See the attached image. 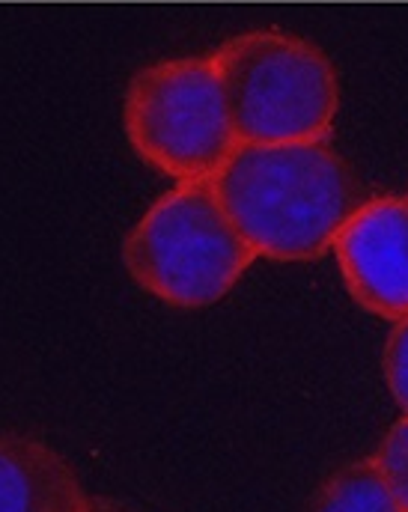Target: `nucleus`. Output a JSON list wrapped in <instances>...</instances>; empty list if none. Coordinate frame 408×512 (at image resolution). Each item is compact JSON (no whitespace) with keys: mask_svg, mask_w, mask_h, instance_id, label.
<instances>
[{"mask_svg":"<svg viewBox=\"0 0 408 512\" xmlns=\"http://www.w3.org/2000/svg\"><path fill=\"white\" fill-rule=\"evenodd\" d=\"M221 206L257 256L316 259L364 206L355 170L325 143H242L215 176Z\"/></svg>","mask_w":408,"mask_h":512,"instance_id":"obj_1","label":"nucleus"},{"mask_svg":"<svg viewBox=\"0 0 408 512\" xmlns=\"http://www.w3.org/2000/svg\"><path fill=\"white\" fill-rule=\"evenodd\" d=\"M129 274L155 298L197 310L221 301L257 251L221 206L215 179L179 182L137 224L123 248Z\"/></svg>","mask_w":408,"mask_h":512,"instance_id":"obj_2","label":"nucleus"},{"mask_svg":"<svg viewBox=\"0 0 408 512\" xmlns=\"http://www.w3.org/2000/svg\"><path fill=\"white\" fill-rule=\"evenodd\" d=\"M242 143H298L331 134L340 90L328 57L304 39L257 30L215 54Z\"/></svg>","mask_w":408,"mask_h":512,"instance_id":"obj_3","label":"nucleus"},{"mask_svg":"<svg viewBox=\"0 0 408 512\" xmlns=\"http://www.w3.org/2000/svg\"><path fill=\"white\" fill-rule=\"evenodd\" d=\"M126 131L143 161L179 182L215 179L242 146L215 57L143 69L126 96Z\"/></svg>","mask_w":408,"mask_h":512,"instance_id":"obj_4","label":"nucleus"},{"mask_svg":"<svg viewBox=\"0 0 408 512\" xmlns=\"http://www.w3.org/2000/svg\"><path fill=\"white\" fill-rule=\"evenodd\" d=\"M334 254L364 310L408 319V197L367 200L337 233Z\"/></svg>","mask_w":408,"mask_h":512,"instance_id":"obj_5","label":"nucleus"},{"mask_svg":"<svg viewBox=\"0 0 408 512\" xmlns=\"http://www.w3.org/2000/svg\"><path fill=\"white\" fill-rule=\"evenodd\" d=\"M72 468L42 441L0 438V512H84Z\"/></svg>","mask_w":408,"mask_h":512,"instance_id":"obj_6","label":"nucleus"},{"mask_svg":"<svg viewBox=\"0 0 408 512\" xmlns=\"http://www.w3.org/2000/svg\"><path fill=\"white\" fill-rule=\"evenodd\" d=\"M310 512H406L391 492L376 456L340 468L313 498Z\"/></svg>","mask_w":408,"mask_h":512,"instance_id":"obj_7","label":"nucleus"},{"mask_svg":"<svg viewBox=\"0 0 408 512\" xmlns=\"http://www.w3.org/2000/svg\"><path fill=\"white\" fill-rule=\"evenodd\" d=\"M376 462L391 486V492L397 495L400 507L408 512V414L394 423V429L385 435L379 453H376Z\"/></svg>","mask_w":408,"mask_h":512,"instance_id":"obj_8","label":"nucleus"},{"mask_svg":"<svg viewBox=\"0 0 408 512\" xmlns=\"http://www.w3.org/2000/svg\"><path fill=\"white\" fill-rule=\"evenodd\" d=\"M385 379L400 402V408L408 414V319H400L397 328L388 337L385 346Z\"/></svg>","mask_w":408,"mask_h":512,"instance_id":"obj_9","label":"nucleus"},{"mask_svg":"<svg viewBox=\"0 0 408 512\" xmlns=\"http://www.w3.org/2000/svg\"><path fill=\"white\" fill-rule=\"evenodd\" d=\"M84 512H129V510H126V507H120V504H111V501H90Z\"/></svg>","mask_w":408,"mask_h":512,"instance_id":"obj_10","label":"nucleus"}]
</instances>
